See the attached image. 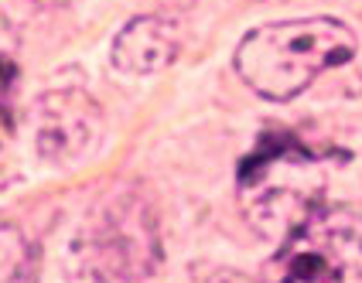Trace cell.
<instances>
[{"label":"cell","mask_w":362,"mask_h":283,"mask_svg":"<svg viewBox=\"0 0 362 283\" xmlns=\"http://www.w3.org/2000/svg\"><path fill=\"white\" fill-rule=\"evenodd\" d=\"M359 41L335 18L277 20L250 31L236 48L240 79L263 100L287 102L301 96L328 68L356 59Z\"/></svg>","instance_id":"6da1fadb"},{"label":"cell","mask_w":362,"mask_h":283,"mask_svg":"<svg viewBox=\"0 0 362 283\" xmlns=\"http://www.w3.org/2000/svg\"><path fill=\"white\" fill-rule=\"evenodd\" d=\"M267 270L274 283H362V208H311Z\"/></svg>","instance_id":"7a4b0ae2"},{"label":"cell","mask_w":362,"mask_h":283,"mask_svg":"<svg viewBox=\"0 0 362 283\" xmlns=\"http://www.w3.org/2000/svg\"><path fill=\"white\" fill-rule=\"evenodd\" d=\"M178 55L175 24L154 14L134 18L113 41V65L127 76H154Z\"/></svg>","instance_id":"277c9868"},{"label":"cell","mask_w":362,"mask_h":283,"mask_svg":"<svg viewBox=\"0 0 362 283\" xmlns=\"http://www.w3.org/2000/svg\"><path fill=\"white\" fill-rule=\"evenodd\" d=\"M96 106L82 92H59L38 106V150L48 157H76L93 140Z\"/></svg>","instance_id":"3957f363"},{"label":"cell","mask_w":362,"mask_h":283,"mask_svg":"<svg viewBox=\"0 0 362 283\" xmlns=\"http://www.w3.org/2000/svg\"><path fill=\"white\" fill-rule=\"evenodd\" d=\"M31 246L24 243L18 229L0 225V283H31Z\"/></svg>","instance_id":"5b68a950"},{"label":"cell","mask_w":362,"mask_h":283,"mask_svg":"<svg viewBox=\"0 0 362 283\" xmlns=\"http://www.w3.org/2000/svg\"><path fill=\"white\" fill-rule=\"evenodd\" d=\"M41 7H65V4H76V0H35Z\"/></svg>","instance_id":"8992f818"}]
</instances>
